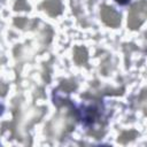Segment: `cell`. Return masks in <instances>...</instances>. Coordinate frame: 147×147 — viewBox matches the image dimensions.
Instances as JSON below:
<instances>
[{"label": "cell", "mask_w": 147, "mask_h": 147, "mask_svg": "<svg viewBox=\"0 0 147 147\" xmlns=\"http://www.w3.org/2000/svg\"><path fill=\"white\" fill-rule=\"evenodd\" d=\"M147 18V1H138L133 3L127 14V25L130 29H138Z\"/></svg>", "instance_id": "1"}, {"label": "cell", "mask_w": 147, "mask_h": 147, "mask_svg": "<svg viewBox=\"0 0 147 147\" xmlns=\"http://www.w3.org/2000/svg\"><path fill=\"white\" fill-rule=\"evenodd\" d=\"M75 124L74 118L68 111H61L56 117L53 118V121L49 124V132L54 137H60L65 129L70 130L72 125Z\"/></svg>", "instance_id": "2"}, {"label": "cell", "mask_w": 147, "mask_h": 147, "mask_svg": "<svg viewBox=\"0 0 147 147\" xmlns=\"http://www.w3.org/2000/svg\"><path fill=\"white\" fill-rule=\"evenodd\" d=\"M100 14H101L102 21L108 26H111V28L119 26V24H121V16H119V14L114 8H111L109 6H102Z\"/></svg>", "instance_id": "3"}, {"label": "cell", "mask_w": 147, "mask_h": 147, "mask_svg": "<svg viewBox=\"0 0 147 147\" xmlns=\"http://www.w3.org/2000/svg\"><path fill=\"white\" fill-rule=\"evenodd\" d=\"M41 8L51 16H56L62 10L61 0H45L41 5Z\"/></svg>", "instance_id": "4"}, {"label": "cell", "mask_w": 147, "mask_h": 147, "mask_svg": "<svg viewBox=\"0 0 147 147\" xmlns=\"http://www.w3.org/2000/svg\"><path fill=\"white\" fill-rule=\"evenodd\" d=\"M74 60L77 64H84L87 61V52L84 47H76L74 52Z\"/></svg>", "instance_id": "5"}, {"label": "cell", "mask_w": 147, "mask_h": 147, "mask_svg": "<svg viewBox=\"0 0 147 147\" xmlns=\"http://www.w3.org/2000/svg\"><path fill=\"white\" fill-rule=\"evenodd\" d=\"M137 136H138V133L136 131H126L121 134V137L118 138V141L121 144H126L127 141H131L134 138H137Z\"/></svg>", "instance_id": "6"}, {"label": "cell", "mask_w": 147, "mask_h": 147, "mask_svg": "<svg viewBox=\"0 0 147 147\" xmlns=\"http://www.w3.org/2000/svg\"><path fill=\"white\" fill-rule=\"evenodd\" d=\"M29 8H30V6L26 3L25 0H17L15 2V6H14L15 10H28Z\"/></svg>", "instance_id": "7"}, {"label": "cell", "mask_w": 147, "mask_h": 147, "mask_svg": "<svg viewBox=\"0 0 147 147\" xmlns=\"http://www.w3.org/2000/svg\"><path fill=\"white\" fill-rule=\"evenodd\" d=\"M14 23H15V25H17L18 28L24 29L25 24L28 23V20H26V18H24V17H16V18H15V21H14Z\"/></svg>", "instance_id": "8"}, {"label": "cell", "mask_w": 147, "mask_h": 147, "mask_svg": "<svg viewBox=\"0 0 147 147\" xmlns=\"http://www.w3.org/2000/svg\"><path fill=\"white\" fill-rule=\"evenodd\" d=\"M140 101H141V107L145 109V111H146V114H147V100H144V99H141Z\"/></svg>", "instance_id": "9"}, {"label": "cell", "mask_w": 147, "mask_h": 147, "mask_svg": "<svg viewBox=\"0 0 147 147\" xmlns=\"http://www.w3.org/2000/svg\"><path fill=\"white\" fill-rule=\"evenodd\" d=\"M62 85H65V86H67V85H68V82H63ZM72 88H75V84H71V86H70L69 88H67V91H71Z\"/></svg>", "instance_id": "10"}, {"label": "cell", "mask_w": 147, "mask_h": 147, "mask_svg": "<svg viewBox=\"0 0 147 147\" xmlns=\"http://www.w3.org/2000/svg\"><path fill=\"white\" fill-rule=\"evenodd\" d=\"M115 1H117V2H118V3H121V5H125L129 0H115Z\"/></svg>", "instance_id": "11"}]
</instances>
